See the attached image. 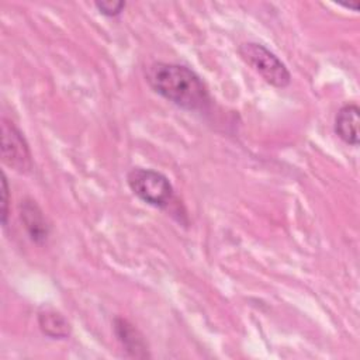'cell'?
<instances>
[{"label": "cell", "instance_id": "cell-1", "mask_svg": "<svg viewBox=\"0 0 360 360\" xmlns=\"http://www.w3.org/2000/svg\"><path fill=\"white\" fill-rule=\"evenodd\" d=\"M145 77L155 93L187 111H205L210 94L201 77L179 63L155 62L145 70Z\"/></svg>", "mask_w": 360, "mask_h": 360}, {"label": "cell", "instance_id": "cell-2", "mask_svg": "<svg viewBox=\"0 0 360 360\" xmlns=\"http://www.w3.org/2000/svg\"><path fill=\"white\" fill-rule=\"evenodd\" d=\"M127 183L141 201L155 208L169 207L174 197V190L169 179L153 169H131L127 174Z\"/></svg>", "mask_w": 360, "mask_h": 360}, {"label": "cell", "instance_id": "cell-3", "mask_svg": "<svg viewBox=\"0 0 360 360\" xmlns=\"http://www.w3.org/2000/svg\"><path fill=\"white\" fill-rule=\"evenodd\" d=\"M238 53L269 84L284 89L291 83V73L287 66L264 45L259 42H243L239 45Z\"/></svg>", "mask_w": 360, "mask_h": 360}, {"label": "cell", "instance_id": "cell-4", "mask_svg": "<svg viewBox=\"0 0 360 360\" xmlns=\"http://www.w3.org/2000/svg\"><path fill=\"white\" fill-rule=\"evenodd\" d=\"M1 158L17 173L27 174L32 169V156L22 132L7 118L1 120Z\"/></svg>", "mask_w": 360, "mask_h": 360}, {"label": "cell", "instance_id": "cell-5", "mask_svg": "<svg viewBox=\"0 0 360 360\" xmlns=\"http://www.w3.org/2000/svg\"><path fill=\"white\" fill-rule=\"evenodd\" d=\"M20 218L32 242L42 245L49 236V225L39 205L32 198H24L20 204Z\"/></svg>", "mask_w": 360, "mask_h": 360}, {"label": "cell", "instance_id": "cell-6", "mask_svg": "<svg viewBox=\"0 0 360 360\" xmlns=\"http://www.w3.org/2000/svg\"><path fill=\"white\" fill-rule=\"evenodd\" d=\"M112 328L118 342L131 357H135V359L149 357L148 343L143 335L129 321L121 316H117L112 322Z\"/></svg>", "mask_w": 360, "mask_h": 360}, {"label": "cell", "instance_id": "cell-7", "mask_svg": "<svg viewBox=\"0 0 360 360\" xmlns=\"http://www.w3.org/2000/svg\"><path fill=\"white\" fill-rule=\"evenodd\" d=\"M360 108L356 103H347L339 108L335 117V134L347 145H359V117Z\"/></svg>", "mask_w": 360, "mask_h": 360}, {"label": "cell", "instance_id": "cell-8", "mask_svg": "<svg viewBox=\"0 0 360 360\" xmlns=\"http://www.w3.org/2000/svg\"><path fill=\"white\" fill-rule=\"evenodd\" d=\"M38 325L41 332L49 339H66L70 335L69 321L56 309L45 308L38 312Z\"/></svg>", "mask_w": 360, "mask_h": 360}, {"label": "cell", "instance_id": "cell-9", "mask_svg": "<svg viewBox=\"0 0 360 360\" xmlns=\"http://www.w3.org/2000/svg\"><path fill=\"white\" fill-rule=\"evenodd\" d=\"M96 8L105 17H117L125 8V1H96Z\"/></svg>", "mask_w": 360, "mask_h": 360}, {"label": "cell", "instance_id": "cell-10", "mask_svg": "<svg viewBox=\"0 0 360 360\" xmlns=\"http://www.w3.org/2000/svg\"><path fill=\"white\" fill-rule=\"evenodd\" d=\"M8 183H7V177L3 173L1 174V224L3 226L7 225V219H8V204H10V197H8Z\"/></svg>", "mask_w": 360, "mask_h": 360}]
</instances>
